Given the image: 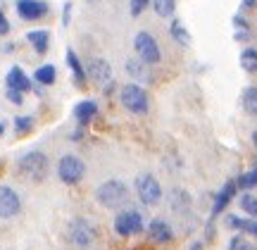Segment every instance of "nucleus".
Here are the masks:
<instances>
[{"label":"nucleus","instance_id":"1","mask_svg":"<svg viewBox=\"0 0 257 250\" xmlns=\"http://www.w3.org/2000/svg\"><path fill=\"white\" fill-rule=\"evenodd\" d=\"M95 200L102 205V207H107V210H117L121 205H126L128 200V188L124 181L119 179H110V181H105L95 188Z\"/></svg>","mask_w":257,"mask_h":250},{"label":"nucleus","instance_id":"2","mask_svg":"<svg viewBox=\"0 0 257 250\" xmlns=\"http://www.w3.org/2000/svg\"><path fill=\"white\" fill-rule=\"evenodd\" d=\"M67 238L69 243H74L76 248H91L95 238H98V229H95V224L91 219H86V217H76L69 222L67 226Z\"/></svg>","mask_w":257,"mask_h":250},{"label":"nucleus","instance_id":"3","mask_svg":"<svg viewBox=\"0 0 257 250\" xmlns=\"http://www.w3.org/2000/svg\"><path fill=\"white\" fill-rule=\"evenodd\" d=\"M19 172L38 184V181H43L48 176V158L41 150H31V153H27L24 158L19 160Z\"/></svg>","mask_w":257,"mask_h":250},{"label":"nucleus","instance_id":"4","mask_svg":"<svg viewBox=\"0 0 257 250\" xmlns=\"http://www.w3.org/2000/svg\"><path fill=\"white\" fill-rule=\"evenodd\" d=\"M119 100H121V105H124L128 112H134V114H146L148 105H150V102H148V93L143 91V86H138V83L121 86Z\"/></svg>","mask_w":257,"mask_h":250},{"label":"nucleus","instance_id":"5","mask_svg":"<svg viewBox=\"0 0 257 250\" xmlns=\"http://www.w3.org/2000/svg\"><path fill=\"white\" fill-rule=\"evenodd\" d=\"M83 174H86V165L81 162V158H76V155L60 158V162H57V176H60V181L74 186L81 181Z\"/></svg>","mask_w":257,"mask_h":250},{"label":"nucleus","instance_id":"6","mask_svg":"<svg viewBox=\"0 0 257 250\" xmlns=\"http://www.w3.org/2000/svg\"><path fill=\"white\" fill-rule=\"evenodd\" d=\"M134 48H136L138 57L146 62V65H157L160 60H162V53H160V46H157V41L148 31H141L136 34L134 38Z\"/></svg>","mask_w":257,"mask_h":250},{"label":"nucleus","instance_id":"7","mask_svg":"<svg viewBox=\"0 0 257 250\" xmlns=\"http://www.w3.org/2000/svg\"><path fill=\"white\" fill-rule=\"evenodd\" d=\"M114 231L121 238H128V236H136V233L143 231V217L136 210H124L114 217Z\"/></svg>","mask_w":257,"mask_h":250},{"label":"nucleus","instance_id":"8","mask_svg":"<svg viewBox=\"0 0 257 250\" xmlns=\"http://www.w3.org/2000/svg\"><path fill=\"white\" fill-rule=\"evenodd\" d=\"M136 191L138 198L146 205H157L162 200V186L153 174H141L136 179Z\"/></svg>","mask_w":257,"mask_h":250},{"label":"nucleus","instance_id":"9","mask_svg":"<svg viewBox=\"0 0 257 250\" xmlns=\"http://www.w3.org/2000/svg\"><path fill=\"white\" fill-rule=\"evenodd\" d=\"M22 210V200L15 188L10 186H0V219H12L17 217Z\"/></svg>","mask_w":257,"mask_h":250},{"label":"nucleus","instance_id":"10","mask_svg":"<svg viewBox=\"0 0 257 250\" xmlns=\"http://www.w3.org/2000/svg\"><path fill=\"white\" fill-rule=\"evenodd\" d=\"M236 191H238V181L233 179V181H226V184L221 186L217 195H214V205H212V217H217L219 212H224L229 203L236 198Z\"/></svg>","mask_w":257,"mask_h":250},{"label":"nucleus","instance_id":"11","mask_svg":"<svg viewBox=\"0 0 257 250\" xmlns=\"http://www.w3.org/2000/svg\"><path fill=\"white\" fill-rule=\"evenodd\" d=\"M17 12L22 19L27 22H36V19L46 17L48 15V5L41 0H19L17 3Z\"/></svg>","mask_w":257,"mask_h":250},{"label":"nucleus","instance_id":"12","mask_svg":"<svg viewBox=\"0 0 257 250\" xmlns=\"http://www.w3.org/2000/svg\"><path fill=\"white\" fill-rule=\"evenodd\" d=\"M148 236H150L153 243H160V245H167V243L174 241V231L165 219H153L150 226H148Z\"/></svg>","mask_w":257,"mask_h":250},{"label":"nucleus","instance_id":"13","mask_svg":"<svg viewBox=\"0 0 257 250\" xmlns=\"http://www.w3.org/2000/svg\"><path fill=\"white\" fill-rule=\"evenodd\" d=\"M88 76H91L95 83H107L112 79V67L107 60H102V57H95L91 60V65H88Z\"/></svg>","mask_w":257,"mask_h":250},{"label":"nucleus","instance_id":"14","mask_svg":"<svg viewBox=\"0 0 257 250\" xmlns=\"http://www.w3.org/2000/svg\"><path fill=\"white\" fill-rule=\"evenodd\" d=\"M5 83H8V88H15V91H22V93H27L31 88V81L22 72V67H12L8 72V76H5Z\"/></svg>","mask_w":257,"mask_h":250},{"label":"nucleus","instance_id":"15","mask_svg":"<svg viewBox=\"0 0 257 250\" xmlns=\"http://www.w3.org/2000/svg\"><path fill=\"white\" fill-rule=\"evenodd\" d=\"M226 224H229L231 229H236V231H243V233H248V236H252V238H257V219L255 217L245 219V217L229 214V217H226Z\"/></svg>","mask_w":257,"mask_h":250},{"label":"nucleus","instance_id":"16","mask_svg":"<svg viewBox=\"0 0 257 250\" xmlns=\"http://www.w3.org/2000/svg\"><path fill=\"white\" fill-rule=\"evenodd\" d=\"M95 114H98V105L93 100H81L76 107H74V117L79 121V127H88Z\"/></svg>","mask_w":257,"mask_h":250},{"label":"nucleus","instance_id":"17","mask_svg":"<svg viewBox=\"0 0 257 250\" xmlns=\"http://www.w3.org/2000/svg\"><path fill=\"white\" fill-rule=\"evenodd\" d=\"M27 41L34 46L36 53H48V46H50V34L48 31H29L27 34Z\"/></svg>","mask_w":257,"mask_h":250},{"label":"nucleus","instance_id":"18","mask_svg":"<svg viewBox=\"0 0 257 250\" xmlns=\"http://www.w3.org/2000/svg\"><path fill=\"white\" fill-rule=\"evenodd\" d=\"M67 65H69V69H72L76 86H79V88H83V86H86V72H83V67H81V62H79V57H76V53H74V50H69V53H67Z\"/></svg>","mask_w":257,"mask_h":250},{"label":"nucleus","instance_id":"19","mask_svg":"<svg viewBox=\"0 0 257 250\" xmlns=\"http://www.w3.org/2000/svg\"><path fill=\"white\" fill-rule=\"evenodd\" d=\"M240 67L250 72V74H255L257 72V48H245L243 53H240Z\"/></svg>","mask_w":257,"mask_h":250},{"label":"nucleus","instance_id":"20","mask_svg":"<svg viewBox=\"0 0 257 250\" xmlns=\"http://www.w3.org/2000/svg\"><path fill=\"white\" fill-rule=\"evenodd\" d=\"M169 34H172V38H174L179 46H188L191 43V36H188V31H186V27L179 22V19H174L172 22V27H169Z\"/></svg>","mask_w":257,"mask_h":250},{"label":"nucleus","instance_id":"21","mask_svg":"<svg viewBox=\"0 0 257 250\" xmlns=\"http://www.w3.org/2000/svg\"><path fill=\"white\" fill-rule=\"evenodd\" d=\"M188 205H191L188 193L174 188V191H172V210H176V212H186V210H188Z\"/></svg>","mask_w":257,"mask_h":250},{"label":"nucleus","instance_id":"22","mask_svg":"<svg viewBox=\"0 0 257 250\" xmlns=\"http://www.w3.org/2000/svg\"><path fill=\"white\" fill-rule=\"evenodd\" d=\"M243 110L252 114V117H257V86H252V88L243 93Z\"/></svg>","mask_w":257,"mask_h":250},{"label":"nucleus","instance_id":"23","mask_svg":"<svg viewBox=\"0 0 257 250\" xmlns=\"http://www.w3.org/2000/svg\"><path fill=\"white\" fill-rule=\"evenodd\" d=\"M55 67L53 65H43L36 69V81L41 86H50V83H55Z\"/></svg>","mask_w":257,"mask_h":250},{"label":"nucleus","instance_id":"24","mask_svg":"<svg viewBox=\"0 0 257 250\" xmlns=\"http://www.w3.org/2000/svg\"><path fill=\"white\" fill-rule=\"evenodd\" d=\"M126 72L131 76H136V79H141V81H146V79H150V74H148L146 69V62L141 60V62H136V60H128L126 62Z\"/></svg>","mask_w":257,"mask_h":250},{"label":"nucleus","instance_id":"25","mask_svg":"<svg viewBox=\"0 0 257 250\" xmlns=\"http://www.w3.org/2000/svg\"><path fill=\"white\" fill-rule=\"evenodd\" d=\"M153 8L160 17H172L176 10V0H153Z\"/></svg>","mask_w":257,"mask_h":250},{"label":"nucleus","instance_id":"26","mask_svg":"<svg viewBox=\"0 0 257 250\" xmlns=\"http://www.w3.org/2000/svg\"><path fill=\"white\" fill-rule=\"evenodd\" d=\"M238 205H240V210H243L245 214H250V217H255V219H257V198H255V195H250V193L240 195Z\"/></svg>","mask_w":257,"mask_h":250},{"label":"nucleus","instance_id":"27","mask_svg":"<svg viewBox=\"0 0 257 250\" xmlns=\"http://www.w3.org/2000/svg\"><path fill=\"white\" fill-rule=\"evenodd\" d=\"M236 181H238V188H243V191L255 188L257 186V169H250V172H245V174H240Z\"/></svg>","mask_w":257,"mask_h":250},{"label":"nucleus","instance_id":"28","mask_svg":"<svg viewBox=\"0 0 257 250\" xmlns=\"http://www.w3.org/2000/svg\"><path fill=\"white\" fill-rule=\"evenodd\" d=\"M31 129H34V117H17L15 119V131H17L19 136L29 134Z\"/></svg>","mask_w":257,"mask_h":250},{"label":"nucleus","instance_id":"29","mask_svg":"<svg viewBox=\"0 0 257 250\" xmlns=\"http://www.w3.org/2000/svg\"><path fill=\"white\" fill-rule=\"evenodd\" d=\"M229 250H257V245L243 241V236H233L231 243H229Z\"/></svg>","mask_w":257,"mask_h":250},{"label":"nucleus","instance_id":"30","mask_svg":"<svg viewBox=\"0 0 257 250\" xmlns=\"http://www.w3.org/2000/svg\"><path fill=\"white\" fill-rule=\"evenodd\" d=\"M148 3H150V0H131V3H128L131 15H134V17H138V15H141V12L148 8Z\"/></svg>","mask_w":257,"mask_h":250},{"label":"nucleus","instance_id":"31","mask_svg":"<svg viewBox=\"0 0 257 250\" xmlns=\"http://www.w3.org/2000/svg\"><path fill=\"white\" fill-rule=\"evenodd\" d=\"M8 98L12 102H15V105H24V93L22 91H15V88H8Z\"/></svg>","mask_w":257,"mask_h":250},{"label":"nucleus","instance_id":"32","mask_svg":"<svg viewBox=\"0 0 257 250\" xmlns=\"http://www.w3.org/2000/svg\"><path fill=\"white\" fill-rule=\"evenodd\" d=\"M233 24H236L240 31H250V24L245 22V17H243V15H236V17H233Z\"/></svg>","mask_w":257,"mask_h":250},{"label":"nucleus","instance_id":"33","mask_svg":"<svg viewBox=\"0 0 257 250\" xmlns=\"http://www.w3.org/2000/svg\"><path fill=\"white\" fill-rule=\"evenodd\" d=\"M69 17H72V3H64V15H62V24H64V27L69 24Z\"/></svg>","mask_w":257,"mask_h":250},{"label":"nucleus","instance_id":"34","mask_svg":"<svg viewBox=\"0 0 257 250\" xmlns=\"http://www.w3.org/2000/svg\"><path fill=\"white\" fill-rule=\"evenodd\" d=\"M8 31H10V24L5 19V15H3V10H0V34H8Z\"/></svg>","mask_w":257,"mask_h":250},{"label":"nucleus","instance_id":"35","mask_svg":"<svg viewBox=\"0 0 257 250\" xmlns=\"http://www.w3.org/2000/svg\"><path fill=\"white\" fill-rule=\"evenodd\" d=\"M255 3H257V0H243V5H240V10L245 12V10H250L252 5H255Z\"/></svg>","mask_w":257,"mask_h":250},{"label":"nucleus","instance_id":"36","mask_svg":"<svg viewBox=\"0 0 257 250\" xmlns=\"http://www.w3.org/2000/svg\"><path fill=\"white\" fill-rule=\"evenodd\" d=\"M191 250H202V243H193Z\"/></svg>","mask_w":257,"mask_h":250},{"label":"nucleus","instance_id":"37","mask_svg":"<svg viewBox=\"0 0 257 250\" xmlns=\"http://www.w3.org/2000/svg\"><path fill=\"white\" fill-rule=\"evenodd\" d=\"M3 134H5V124L0 121V136H3Z\"/></svg>","mask_w":257,"mask_h":250}]
</instances>
